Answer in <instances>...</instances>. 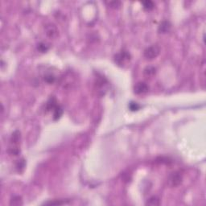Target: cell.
<instances>
[{
  "label": "cell",
  "mask_w": 206,
  "mask_h": 206,
  "mask_svg": "<svg viewBox=\"0 0 206 206\" xmlns=\"http://www.w3.org/2000/svg\"><path fill=\"white\" fill-rule=\"evenodd\" d=\"M171 23L168 21H163L159 27V31L160 33H167L170 31Z\"/></svg>",
  "instance_id": "obj_7"
},
{
  "label": "cell",
  "mask_w": 206,
  "mask_h": 206,
  "mask_svg": "<svg viewBox=\"0 0 206 206\" xmlns=\"http://www.w3.org/2000/svg\"><path fill=\"white\" fill-rule=\"evenodd\" d=\"M149 90L148 85L145 82H139L134 87V92L136 94H144L147 93Z\"/></svg>",
  "instance_id": "obj_5"
},
{
  "label": "cell",
  "mask_w": 206,
  "mask_h": 206,
  "mask_svg": "<svg viewBox=\"0 0 206 206\" xmlns=\"http://www.w3.org/2000/svg\"><path fill=\"white\" fill-rule=\"evenodd\" d=\"M129 108L131 111H136L139 109V105L136 102H131L129 106Z\"/></svg>",
  "instance_id": "obj_15"
},
{
  "label": "cell",
  "mask_w": 206,
  "mask_h": 206,
  "mask_svg": "<svg viewBox=\"0 0 206 206\" xmlns=\"http://www.w3.org/2000/svg\"><path fill=\"white\" fill-rule=\"evenodd\" d=\"M45 31L46 36L50 39H55L58 36V29L53 23H49L45 27Z\"/></svg>",
  "instance_id": "obj_4"
},
{
  "label": "cell",
  "mask_w": 206,
  "mask_h": 206,
  "mask_svg": "<svg viewBox=\"0 0 206 206\" xmlns=\"http://www.w3.org/2000/svg\"><path fill=\"white\" fill-rule=\"evenodd\" d=\"M143 5H144V8L147 11H151L154 8V3L152 1H146V2H143Z\"/></svg>",
  "instance_id": "obj_13"
},
{
  "label": "cell",
  "mask_w": 206,
  "mask_h": 206,
  "mask_svg": "<svg viewBox=\"0 0 206 206\" xmlns=\"http://www.w3.org/2000/svg\"><path fill=\"white\" fill-rule=\"evenodd\" d=\"M156 72V68L154 66H148L144 70V74L146 76H153Z\"/></svg>",
  "instance_id": "obj_8"
},
{
  "label": "cell",
  "mask_w": 206,
  "mask_h": 206,
  "mask_svg": "<svg viewBox=\"0 0 206 206\" xmlns=\"http://www.w3.org/2000/svg\"><path fill=\"white\" fill-rule=\"evenodd\" d=\"M11 205H23L22 199L21 197L16 196V197H14L11 200Z\"/></svg>",
  "instance_id": "obj_11"
},
{
  "label": "cell",
  "mask_w": 206,
  "mask_h": 206,
  "mask_svg": "<svg viewBox=\"0 0 206 206\" xmlns=\"http://www.w3.org/2000/svg\"><path fill=\"white\" fill-rule=\"evenodd\" d=\"M65 204L64 201H49L45 202V205H64Z\"/></svg>",
  "instance_id": "obj_16"
},
{
  "label": "cell",
  "mask_w": 206,
  "mask_h": 206,
  "mask_svg": "<svg viewBox=\"0 0 206 206\" xmlns=\"http://www.w3.org/2000/svg\"><path fill=\"white\" fill-rule=\"evenodd\" d=\"M44 79H45V81L46 83H48V84H52L55 80H56V77L54 75L52 74H47V75H45V77H44Z\"/></svg>",
  "instance_id": "obj_12"
},
{
  "label": "cell",
  "mask_w": 206,
  "mask_h": 206,
  "mask_svg": "<svg viewBox=\"0 0 206 206\" xmlns=\"http://www.w3.org/2000/svg\"><path fill=\"white\" fill-rule=\"evenodd\" d=\"M147 205L152 206L159 205H160V201H159V199L158 197H152L151 198H149V200L147 202Z\"/></svg>",
  "instance_id": "obj_10"
},
{
  "label": "cell",
  "mask_w": 206,
  "mask_h": 206,
  "mask_svg": "<svg viewBox=\"0 0 206 206\" xmlns=\"http://www.w3.org/2000/svg\"><path fill=\"white\" fill-rule=\"evenodd\" d=\"M62 113H63V110H62V108L60 107V106H57L55 108V110H53V118L55 120H57L59 119L60 116L62 115Z\"/></svg>",
  "instance_id": "obj_9"
},
{
  "label": "cell",
  "mask_w": 206,
  "mask_h": 206,
  "mask_svg": "<svg viewBox=\"0 0 206 206\" xmlns=\"http://www.w3.org/2000/svg\"><path fill=\"white\" fill-rule=\"evenodd\" d=\"M130 60V55L126 51H122L119 53L115 55V56H114V61L119 66H123Z\"/></svg>",
  "instance_id": "obj_3"
},
{
  "label": "cell",
  "mask_w": 206,
  "mask_h": 206,
  "mask_svg": "<svg viewBox=\"0 0 206 206\" xmlns=\"http://www.w3.org/2000/svg\"><path fill=\"white\" fill-rule=\"evenodd\" d=\"M121 4L120 2H110L109 3V5L111 7H114V8H116L118 7H119Z\"/></svg>",
  "instance_id": "obj_17"
},
{
  "label": "cell",
  "mask_w": 206,
  "mask_h": 206,
  "mask_svg": "<svg viewBox=\"0 0 206 206\" xmlns=\"http://www.w3.org/2000/svg\"><path fill=\"white\" fill-rule=\"evenodd\" d=\"M182 179H183L182 175L178 171H175V172H172L168 176L167 184L171 188L177 187V186H179V184L182 183Z\"/></svg>",
  "instance_id": "obj_2"
},
{
  "label": "cell",
  "mask_w": 206,
  "mask_h": 206,
  "mask_svg": "<svg viewBox=\"0 0 206 206\" xmlns=\"http://www.w3.org/2000/svg\"><path fill=\"white\" fill-rule=\"evenodd\" d=\"M38 50L41 52H47L48 50H49V46L45 44V43H41V44H39L38 45Z\"/></svg>",
  "instance_id": "obj_14"
},
{
  "label": "cell",
  "mask_w": 206,
  "mask_h": 206,
  "mask_svg": "<svg viewBox=\"0 0 206 206\" xmlns=\"http://www.w3.org/2000/svg\"><path fill=\"white\" fill-rule=\"evenodd\" d=\"M160 52V49L158 45H152L150 47H148V49H146L144 51V56L147 60H153V59L156 58L159 56V54Z\"/></svg>",
  "instance_id": "obj_1"
},
{
  "label": "cell",
  "mask_w": 206,
  "mask_h": 206,
  "mask_svg": "<svg viewBox=\"0 0 206 206\" xmlns=\"http://www.w3.org/2000/svg\"><path fill=\"white\" fill-rule=\"evenodd\" d=\"M58 106V104H57V102H56V100L55 98H51L49 100V102H47L46 104V110L47 111H52L53 112V110H55V108L56 107Z\"/></svg>",
  "instance_id": "obj_6"
}]
</instances>
